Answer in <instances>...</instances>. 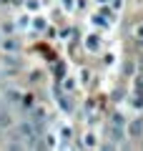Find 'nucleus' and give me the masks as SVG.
<instances>
[{
	"label": "nucleus",
	"mask_w": 143,
	"mask_h": 151,
	"mask_svg": "<svg viewBox=\"0 0 143 151\" xmlns=\"http://www.w3.org/2000/svg\"><path fill=\"white\" fill-rule=\"evenodd\" d=\"M128 136H131V139H141V136H143V121L141 119L131 121V126H128Z\"/></svg>",
	"instance_id": "f257e3e1"
},
{
	"label": "nucleus",
	"mask_w": 143,
	"mask_h": 151,
	"mask_svg": "<svg viewBox=\"0 0 143 151\" xmlns=\"http://www.w3.org/2000/svg\"><path fill=\"white\" fill-rule=\"evenodd\" d=\"M20 134H23V139H25L28 144H33V141H35V129H33L30 124H23V126H20Z\"/></svg>",
	"instance_id": "f03ea898"
},
{
	"label": "nucleus",
	"mask_w": 143,
	"mask_h": 151,
	"mask_svg": "<svg viewBox=\"0 0 143 151\" xmlns=\"http://www.w3.org/2000/svg\"><path fill=\"white\" fill-rule=\"evenodd\" d=\"M133 33H136V40H138V43H143V23H138V25L133 28Z\"/></svg>",
	"instance_id": "7ed1b4c3"
}]
</instances>
